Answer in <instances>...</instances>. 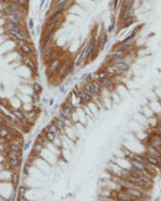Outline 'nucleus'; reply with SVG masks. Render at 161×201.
I'll return each instance as SVG.
<instances>
[{
	"label": "nucleus",
	"mask_w": 161,
	"mask_h": 201,
	"mask_svg": "<svg viewBox=\"0 0 161 201\" xmlns=\"http://www.w3.org/2000/svg\"><path fill=\"white\" fill-rule=\"evenodd\" d=\"M4 13L6 15H13V14H16V15H21L19 14V8L16 6L15 3H9L8 6L4 8Z\"/></svg>",
	"instance_id": "nucleus-8"
},
{
	"label": "nucleus",
	"mask_w": 161,
	"mask_h": 201,
	"mask_svg": "<svg viewBox=\"0 0 161 201\" xmlns=\"http://www.w3.org/2000/svg\"><path fill=\"white\" fill-rule=\"evenodd\" d=\"M100 83L103 88L112 89V87L115 85V80H114V76H108V78L104 79L103 81H100Z\"/></svg>",
	"instance_id": "nucleus-12"
},
{
	"label": "nucleus",
	"mask_w": 161,
	"mask_h": 201,
	"mask_svg": "<svg viewBox=\"0 0 161 201\" xmlns=\"http://www.w3.org/2000/svg\"><path fill=\"white\" fill-rule=\"evenodd\" d=\"M96 43V40H93V39H91L89 42L87 43H85L83 45V48H82V51L80 53V56H78L77 60H76V66H81L82 64L84 63V61L86 60L87 58H89V56H90V52H91V48H92V46L95 45Z\"/></svg>",
	"instance_id": "nucleus-1"
},
{
	"label": "nucleus",
	"mask_w": 161,
	"mask_h": 201,
	"mask_svg": "<svg viewBox=\"0 0 161 201\" xmlns=\"http://www.w3.org/2000/svg\"><path fill=\"white\" fill-rule=\"evenodd\" d=\"M22 144H18V143H14V142H10L9 143V150L10 151H14V152L21 153L22 152Z\"/></svg>",
	"instance_id": "nucleus-24"
},
{
	"label": "nucleus",
	"mask_w": 161,
	"mask_h": 201,
	"mask_svg": "<svg viewBox=\"0 0 161 201\" xmlns=\"http://www.w3.org/2000/svg\"><path fill=\"white\" fill-rule=\"evenodd\" d=\"M119 177H123V178H129L131 177V172H130V171H127V170H120Z\"/></svg>",
	"instance_id": "nucleus-37"
},
{
	"label": "nucleus",
	"mask_w": 161,
	"mask_h": 201,
	"mask_svg": "<svg viewBox=\"0 0 161 201\" xmlns=\"http://www.w3.org/2000/svg\"><path fill=\"white\" fill-rule=\"evenodd\" d=\"M28 27H29V29H30V30H32V29L34 28V23H33V19H32V18H29V21H28Z\"/></svg>",
	"instance_id": "nucleus-41"
},
{
	"label": "nucleus",
	"mask_w": 161,
	"mask_h": 201,
	"mask_svg": "<svg viewBox=\"0 0 161 201\" xmlns=\"http://www.w3.org/2000/svg\"><path fill=\"white\" fill-rule=\"evenodd\" d=\"M116 198L118 200H121V201H132L133 198L131 197L129 193H127L125 190H121V192H118L116 193Z\"/></svg>",
	"instance_id": "nucleus-14"
},
{
	"label": "nucleus",
	"mask_w": 161,
	"mask_h": 201,
	"mask_svg": "<svg viewBox=\"0 0 161 201\" xmlns=\"http://www.w3.org/2000/svg\"><path fill=\"white\" fill-rule=\"evenodd\" d=\"M48 100H49V99H47V98H43V100H42V101H43V105H47Z\"/></svg>",
	"instance_id": "nucleus-49"
},
{
	"label": "nucleus",
	"mask_w": 161,
	"mask_h": 201,
	"mask_svg": "<svg viewBox=\"0 0 161 201\" xmlns=\"http://www.w3.org/2000/svg\"><path fill=\"white\" fill-rule=\"evenodd\" d=\"M144 156L146 158V161H147L148 166H152V167H153V168H155V167H160V166H161V160L159 159V158L155 157V156L150 155V154H148V153H146Z\"/></svg>",
	"instance_id": "nucleus-7"
},
{
	"label": "nucleus",
	"mask_w": 161,
	"mask_h": 201,
	"mask_svg": "<svg viewBox=\"0 0 161 201\" xmlns=\"http://www.w3.org/2000/svg\"><path fill=\"white\" fill-rule=\"evenodd\" d=\"M36 142H39V143H42V144H44V139L42 138V136H39Z\"/></svg>",
	"instance_id": "nucleus-44"
},
{
	"label": "nucleus",
	"mask_w": 161,
	"mask_h": 201,
	"mask_svg": "<svg viewBox=\"0 0 161 201\" xmlns=\"http://www.w3.org/2000/svg\"><path fill=\"white\" fill-rule=\"evenodd\" d=\"M157 133H158V132H157ZM158 135H159V138L161 139V133H158Z\"/></svg>",
	"instance_id": "nucleus-55"
},
{
	"label": "nucleus",
	"mask_w": 161,
	"mask_h": 201,
	"mask_svg": "<svg viewBox=\"0 0 161 201\" xmlns=\"http://www.w3.org/2000/svg\"><path fill=\"white\" fill-rule=\"evenodd\" d=\"M90 83H91V86H92L93 90L96 91L97 96H98V95H100L101 90H102V89H103V87H102V86H101V83H100V81H98V80H93V81H91Z\"/></svg>",
	"instance_id": "nucleus-19"
},
{
	"label": "nucleus",
	"mask_w": 161,
	"mask_h": 201,
	"mask_svg": "<svg viewBox=\"0 0 161 201\" xmlns=\"http://www.w3.org/2000/svg\"><path fill=\"white\" fill-rule=\"evenodd\" d=\"M106 72L108 73V75H110V76H116V75H118V74H120L119 71H118L117 69H116L115 67H113V66H108L107 69H106Z\"/></svg>",
	"instance_id": "nucleus-26"
},
{
	"label": "nucleus",
	"mask_w": 161,
	"mask_h": 201,
	"mask_svg": "<svg viewBox=\"0 0 161 201\" xmlns=\"http://www.w3.org/2000/svg\"><path fill=\"white\" fill-rule=\"evenodd\" d=\"M74 66H75V63H74V60H72V59H70V60H67L66 63H63L62 67H61V69L59 70L58 74H60L62 78H66V76H68L69 74H70L73 71Z\"/></svg>",
	"instance_id": "nucleus-2"
},
{
	"label": "nucleus",
	"mask_w": 161,
	"mask_h": 201,
	"mask_svg": "<svg viewBox=\"0 0 161 201\" xmlns=\"http://www.w3.org/2000/svg\"><path fill=\"white\" fill-rule=\"evenodd\" d=\"M7 28L9 29V31H17V32H22V31H24L21 25H17V24L11 23V22H8V23H7Z\"/></svg>",
	"instance_id": "nucleus-17"
},
{
	"label": "nucleus",
	"mask_w": 161,
	"mask_h": 201,
	"mask_svg": "<svg viewBox=\"0 0 161 201\" xmlns=\"http://www.w3.org/2000/svg\"><path fill=\"white\" fill-rule=\"evenodd\" d=\"M57 117L60 118L61 121H63L64 123H68L69 120H70V117H68V116H67L66 114L62 112V110H59L58 112H57Z\"/></svg>",
	"instance_id": "nucleus-30"
},
{
	"label": "nucleus",
	"mask_w": 161,
	"mask_h": 201,
	"mask_svg": "<svg viewBox=\"0 0 161 201\" xmlns=\"http://www.w3.org/2000/svg\"><path fill=\"white\" fill-rule=\"evenodd\" d=\"M108 73L106 72V70H103V69H101V70H99L98 72L96 74H93V80H98V81H103L104 79L108 78Z\"/></svg>",
	"instance_id": "nucleus-15"
},
{
	"label": "nucleus",
	"mask_w": 161,
	"mask_h": 201,
	"mask_svg": "<svg viewBox=\"0 0 161 201\" xmlns=\"http://www.w3.org/2000/svg\"><path fill=\"white\" fill-rule=\"evenodd\" d=\"M113 30H114V25L112 24L110 26V28H108V32H111V31H113Z\"/></svg>",
	"instance_id": "nucleus-50"
},
{
	"label": "nucleus",
	"mask_w": 161,
	"mask_h": 201,
	"mask_svg": "<svg viewBox=\"0 0 161 201\" xmlns=\"http://www.w3.org/2000/svg\"><path fill=\"white\" fill-rule=\"evenodd\" d=\"M17 196H18V200H26V198H25V196H26V187L25 186H19L18 187Z\"/></svg>",
	"instance_id": "nucleus-25"
},
{
	"label": "nucleus",
	"mask_w": 161,
	"mask_h": 201,
	"mask_svg": "<svg viewBox=\"0 0 161 201\" xmlns=\"http://www.w3.org/2000/svg\"><path fill=\"white\" fill-rule=\"evenodd\" d=\"M19 163H21V159H10L9 160V166L12 169H16L18 168Z\"/></svg>",
	"instance_id": "nucleus-33"
},
{
	"label": "nucleus",
	"mask_w": 161,
	"mask_h": 201,
	"mask_svg": "<svg viewBox=\"0 0 161 201\" xmlns=\"http://www.w3.org/2000/svg\"><path fill=\"white\" fill-rule=\"evenodd\" d=\"M17 45L19 46V48H21L22 53H23L24 55H26V56H31L32 55L31 46L29 45L25 40H18L17 41Z\"/></svg>",
	"instance_id": "nucleus-6"
},
{
	"label": "nucleus",
	"mask_w": 161,
	"mask_h": 201,
	"mask_svg": "<svg viewBox=\"0 0 161 201\" xmlns=\"http://www.w3.org/2000/svg\"><path fill=\"white\" fill-rule=\"evenodd\" d=\"M131 48H132V43H119V46H118L117 51L129 54V52L131 51Z\"/></svg>",
	"instance_id": "nucleus-20"
},
{
	"label": "nucleus",
	"mask_w": 161,
	"mask_h": 201,
	"mask_svg": "<svg viewBox=\"0 0 161 201\" xmlns=\"http://www.w3.org/2000/svg\"><path fill=\"white\" fill-rule=\"evenodd\" d=\"M72 82H73V79H68V80L66 81V83H64V85L68 86V85H70V84L72 83Z\"/></svg>",
	"instance_id": "nucleus-47"
},
{
	"label": "nucleus",
	"mask_w": 161,
	"mask_h": 201,
	"mask_svg": "<svg viewBox=\"0 0 161 201\" xmlns=\"http://www.w3.org/2000/svg\"><path fill=\"white\" fill-rule=\"evenodd\" d=\"M66 87H67V86L64 85V84H63V85L59 86V91H60V94H64V93H66Z\"/></svg>",
	"instance_id": "nucleus-43"
},
{
	"label": "nucleus",
	"mask_w": 161,
	"mask_h": 201,
	"mask_svg": "<svg viewBox=\"0 0 161 201\" xmlns=\"http://www.w3.org/2000/svg\"><path fill=\"white\" fill-rule=\"evenodd\" d=\"M8 158L10 159H21V153L14 152V151H10L8 152Z\"/></svg>",
	"instance_id": "nucleus-29"
},
{
	"label": "nucleus",
	"mask_w": 161,
	"mask_h": 201,
	"mask_svg": "<svg viewBox=\"0 0 161 201\" xmlns=\"http://www.w3.org/2000/svg\"><path fill=\"white\" fill-rule=\"evenodd\" d=\"M128 54L123 53V52H120V51H115L114 53L111 54V59L112 60H120V59H125L126 56H127Z\"/></svg>",
	"instance_id": "nucleus-16"
},
{
	"label": "nucleus",
	"mask_w": 161,
	"mask_h": 201,
	"mask_svg": "<svg viewBox=\"0 0 161 201\" xmlns=\"http://www.w3.org/2000/svg\"><path fill=\"white\" fill-rule=\"evenodd\" d=\"M40 31H41V27L38 26L37 27V33H40Z\"/></svg>",
	"instance_id": "nucleus-52"
},
{
	"label": "nucleus",
	"mask_w": 161,
	"mask_h": 201,
	"mask_svg": "<svg viewBox=\"0 0 161 201\" xmlns=\"http://www.w3.org/2000/svg\"><path fill=\"white\" fill-rule=\"evenodd\" d=\"M45 138L47 139V141L53 142V141L55 140V138H56V135L53 133V132H49V131H45Z\"/></svg>",
	"instance_id": "nucleus-35"
},
{
	"label": "nucleus",
	"mask_w": 161,
	"mask_h": 201,
	"mask_svg": "<svg viewBox=\"0 0 161 201\" xmlns=\"http://www.w3.org/2000/svg\"><path fill=\"white\" fill-rule=\"evenodd\" d=\"M23 64L27 68H29L31 71H36L37 70V64L36 61L31 58V56H24L23 57Z\"/></svg>",
	"instance_id": "nucleus-10"
},
{
	"label": "nucleus",
	"mask_w": 161,
	"mask_h": 201,
	"mask_svg": "<svg viewBox=\"0 0 161 201\" xmlns=\"http://www.w3.org/2000/svg\"><path fill=\"white\" fill-rule=\"evenodd\" d=\"M3 126H4V125H3V124H0V129H1L2 127H3Z\"/></svg>",
	"instance_id": "nucleus-54"
},
{
	"label": "nucleus",
	"mask_w": 161,
	"mask_h": 201,
	"mask_svg": "<svg viewBox=\"0 0 161 201\" xmlns=\"http://www.w3.org/2000/svg\"><path fill=\"white\" fill-rule=\"evenodd\" d=\"M31 143H32V141L29 139V140H27L26 142L24 143V145H23V150L24 151H28L29 150V147H30V145H31Z\"/></svg>",
	"instance_id": "nucleus-39"
},
{
	"label": "nucleus",
	"mask_w": 161,
	"mask_h": 201,
	"mask_svg": "<svg viewBox=\"0 0 161 201\" xmlns=\"http://www.w3.org/2000/svg\"><path fill=\"white\" fill-rule=\"evenodd\" d=\"M15 199V193H12L11 196H10V200H14Z\"/></svg>",
	"instance_id": "nucleus-51"
},
{
	"label": "nucleus",
	"mask_w": 161,
	"mask_h": 201,
	"mask_svg": "<svg viewBox=\"0 0 161 201\" xmlns=\"http://www.w3.org/2000/svg\"><path fill=\"white\" fill-rule=\"evenodd\" d=\"M89 76H91V73L90 72H86V73H84L83 75L81 76V80H87V79H89Z\"/></svg>",
	"instance_id": "nucleus-42"
},
{
	"label": "nucleus",
	"mask_w": 161,
	"mask_h": 201,
	"mask_svg": "<svg viewBox=\"0 0 161 201\" xmlns=\"http://www.w3.org/2000/svg\"><path fill=\"white\" fill-rule=\"evenodd\" d=\"M11 182H12V185H13L14 187H16V186L18 185V183H19V174H18V172H16V171H13V172H12Z\"/></svg>",
	"instance_id": "nucleus-23"
},
{
	"label": "nucleus",
	"mask_w": 161,
	"mask_h": 201,
	"mask_svg": "<svg viewBox=\"0 0 161 201\" xmlns=\"http://www.w3.org/2000/svg\"><path fill=\"white\" fill-rule=\"evenodd\" d=\"M62 64H63L62 60H60L59 58L55 59L54 61L49 63L48 68H47V73L48 74H58L59 70H60L61 67H62Z\"/></svg>",
	"instance_id": "nucleus-3"
},
{
	"label": "nucleus",
	"mask_w": 161,
	"mask_h": 201,
	"mask_svg": "<svg viewBox=\"0 0 161 201\" xmlns=\"http://www.w3.org/2000/svg\"><path fill=\"white\" fill-rule=\"evenodd\" d=\"M43 146L44 144H42V143H39V142H36L33 145V150H32V153L30 154V156H34L33 154H36V155H40L42 153V151H43Z\"/></svg>",
	"instance_id": "nucleus-21"
},
{
	"label": "nucleus",
	"mask_w": 161,
	"mask_h": 201,
	"mask_svg": "<svg viewBox=\"0 0 161 201\" xmlns=\"http://www.w3.org/2000/svg\"><path fill=\"white\" fill-rule=\"evenodd\" d=\"M8 22H11V23L21 25L22 26V17L21 15H16V14H13V15H8Z\"/></svg>",
	"instance_id": "nucleus-22"
},
{
	"label": "nucleus",
	"mask_w": 161,
	"mask_h": 201,
	"mask_svg": "<svg viewBox=\"0 0 161 201\" xmlns=\"http://www.w3.org/2000/svg\"><path fill=\"white\" fill-rule=\"evenodd\" d=\"M45 131H49V132H53V133H55V135H58V132L60 130L57 128V126L55 124L52 123V124H49V125H47V127L45 128Z\"/></svg>",
	"instance_id": "nucleus-27"
},
{
	"label": "nucleus",
	"mask_w": 161,
	"mask_h": 201,
	"mask_svg": "<svg viewBox=\"0 0 161 201\" xmlns=\"http://www.w3.org/2000/svg\"><path fill=\"white\" fill-rule=\"evenodd\" d=\"M45 2H46V0H41V2H40V7H39V9H40L41 11L43 10V6L45 4Z\"/></svg>",
	"instance_id": "nucleus-45"
},
{
	"label": "nucleus",
	"mask_w": 161,
	"mask_h": 201,
	"mask_svg": "<svg viewBox=\"0 0 161 201\" xmlns=\"http://www.w3.org/2000/svg\"><path fill=\"white\" fill-rule=\"evenodd\" d=\"M160 193H161V190H160Z\"/></svg>",
	"instance_id": "nucleus-56"
},
{
	"label": "nucleus",
	"mask_w": 161,
	"mask_h": 201,
	"mask_svg": "<svg viewBox=\"0 0 161 201\" xmlns=\"http://www.w3.org/2000/svg\"><path fill=\"white\" fill-rule=\"evenodd\" d=\"M107 64L108 66L115 67L120 73L127 71V69H128V64L125 61V59H120V60H112V59H110Z\"/></svg>",
	"instance_id": "nucleus-5"
},
{
	"label": "nucleus",
	"mask_w": 161,
	"mask_h": 201,
	"mask_svg": "<svg viewBox=\"0 0 161 201\" xmlns=\"http://www.w3.org/2000/svg\"><path fill=\"white\" fill-rule=\"evenodd\" d=\"M7 1H8L9 3H14V2H15V0H7Z\"/></svg>",
	"instance_id": "nucleus-53"
},
{
	"label": "nucleus",
	"mask_w": 161,
	"mask_h": 201,
	"mask_svg": "<svg viewBox=\"0 0 161 201\" xmlns=\"http://www.w3.org/2000/svg\"><path fill=\"white\" fill-rule=\"evenodd\" d=\"M32 90H33V93L37 96H39L42 93V90H43V87H42V85L40 83H34L33 86H32Z\"/></svg>",
	"instance_id": "nucleus-28"
},
{
	"label": "nucleus",
	"mask_w": 161,
	"mask_h": 201,
	"mask_svg": "<svg viewBox=\"0 0 161 201\" xmlns=\"http://www.w3.org/2000/svg\"><path fill=\"white\" fill-rule=\"evenodd\" d=\"M132 3V0H123V9L129 8Z\"/></svg>",
	"instance_id": "nucleus-40"
},
{
	"label": "nucleus",
	"mask_w": 161,
	"mask_h": 201,
	"mask_svg": "<svg viewBox=\"0 0 161 201\" xmlns=\"http://www.w3.org/2000/svg\"><path fill=\"white\" fill-rule=\"evenodd\" d=\"M10 132H11V130H10L9 128H7L6 126H3V127L0 129V138L6 139V138H7V136L10 135Z\"/></svg>",
	"instance_id": "nucleus-32"
},
{
	"label": "nucleus",
	"mask_w": 161,
	"mask_h": 201,
	"mask_svg": "<svg viewBox=\"0 0 161 201\" xmlns=\"http://www.w3.org/2000/svg\"><path fill=\"white\" fill-rule=\"evenodd\" d=\"M54 124L57 126V128L59 129V130H61V129H63L64 128V126H66V123H64L63 121H61L60 118H58V117H56L55 118V121H54Z\"/></svg>",
	"instance_id": "nucleus-31"
},
{
	"label": "nucleus",
	"mask_w": 161,
	"mask_h": 201,
	"mask_svg": "<svg viewBox=\"0 0 161 201\" xmlns=\"http://www.w3.org/2000/svg\"><path fill=\"white\" fill-rule=\"evenodd\" d=\"M146 150H147V153L150 154V155L155 156V157L159 158L161 160V150H159L158 147H156L153 144H152L150 142L147 143V147H146Z\"/></svg>",
	"instance_id": "nucleus-9"
},
{
	"label": "nucleus",
	"mask_w": 161,
	"mask_h": 201,
	"mask_svg": "<svg viewBox=\"0 0 161 201\" xmlns=\"http://www.w3.org/2000/svg\"><path fill=\"white\" fill-rule=\"evenodd\" d=\"M14 3H15L18 8H24L25 4H26V0H15Z\"/></svg>",
	"instance_id": "nucleus-38"
},
{
	"label": "nucleus",
	"mask_w": 161,
	"mask_h": 201,
	"mask_svg": "<svg viewBox=\"0 0 161 201\" xmlns=\"http://www.w3.org/2000/svg\"><path fill=\"white\" fill-rule=\"evenodd\" d=\"M82 90H83L84 93L88 94V95H89V96H91L92 98L97 96L96 91L93 90V88H92V86H91V83H90V82H86V83L83 85V88H82Z\"/></svg>",
	"instance_id": "nucleus-13"
},
{
	"label": "nucleus",
	"mask_w": 161,
	"mask_h": 201,
	"mask_svg": "<svg viewBox=\"0 0 161 201\" xmlns=\"http://www.w3.org/2000/svg\"><path fill=\"white\" fill-rule=\"evenodd\" d=\"M130 158H131V159L137 160V161L143 163V165H145V166H148V163H147V161H146V158H145L144 155H137V154L130 153Z\"/></svg>",
	"instance_id": "nucleus-18"
},
{
	"label": "nucleus",
	"mask_w": 161,
	"mask_h": 201,
	"mask_svg": "<svg viewBox=\"0 0 161 201\" xmlns=\"http://www.w3.org/2000/svg\"><path fill=\"white\" fill-rule=\"evenodd\" d=\"M30 168H31V163H30V161H27L26 163H25V166H24V168H23V173L24 174H28L29 173V170H30Z\"/></svg>",
	"instance_id": "nucleus-36"
},
{
	"label": "nucleus",
	"mask_w": 161,
	"mask_h": 201,
	"mask_svg": "<svg viewBox=\"0 0 161 201\" xmlns=\"http://www.w3.org/2000/svg\"><path fill=\"white\" fill-rule=\"evenodd\" d=\"M121 190H125L127 193L131 196V197L133 198V200H140L142 199L143 197H144V193H143V190L141 189V188H123L120 187Z\"/></svg>",
	"instance_id": "nucleus-4"
},
{
	"label": "nucleus",
	"mask_w": 161,
	"mask_h": 201,
	"mask_svg": "<svg viewBox=\"0 0 161 201\" xmlns=\"http://www.w3.org/2000/svg\"><path fill=\"white\" fill-rule=\"evenodd\" d=\"M71 0H57L56 4L54 6V10L53 11H57V12H62L64 9L68 7V4L70 3Z\"/></svg>",
	"instance_id": "nucleus-11"
},
{
	"label": "nucleus",
	"mask_w": 161,
	"mask_h": 201,
	"mask_svg": "<svg viewBox=\"0 0 161 201\" xmlns=\"http://www.w3.org/2000/svg\"><path fill=\"white\" fill-rule=\"evenodd\" d=\"M118 3H119V0H114V9H117L118 7Z\"/></svg>",
	"instance_id": "nucleus-48"
},
{
	"label": "nucleus",
	"mask_w": 161,
	"mask_h": 201,
	"mask_svg": "<svg viewBox=\"0 0 161 201\" xmlns=\"http://www.w3.org/2000/svg\"><path fill=\"white\" fill-rule=\"evenodd\" d=\"M54 102H55V100H54V98H51V99H49V100H48V103H47V105H48L49 106H53V105H54Z\"/></svg>",
	"instance_id": "nucleus-46"
},
{
	"label": "nucleus",
	"mask_w": 161,
	"mask_h": 201,
	"mask_svg": "<svg viewBox=\"0 0 161 201\" xmlns=\"http://www.w3.org/2000/svg\"><path fill=\"white\" fill-rule=\"evenodd\" d=\"M13 115L17 118V121H23V123H24L25 121H26V117H25V115L22 112H19V111H14Z\"/></svg>",
	"instance_id": "nucleus-34"
}]
</instances>
